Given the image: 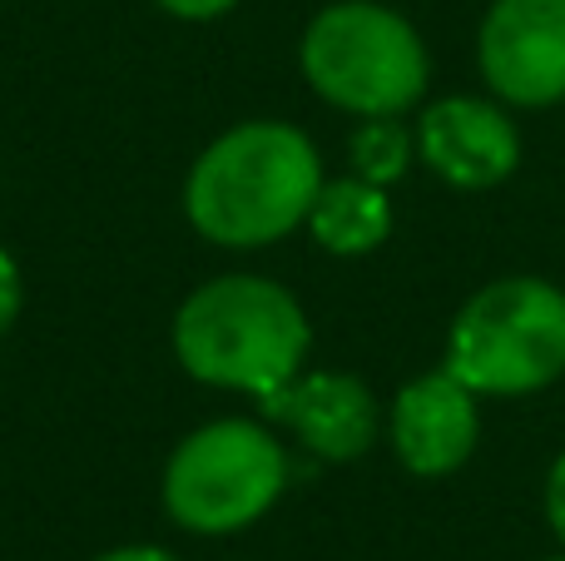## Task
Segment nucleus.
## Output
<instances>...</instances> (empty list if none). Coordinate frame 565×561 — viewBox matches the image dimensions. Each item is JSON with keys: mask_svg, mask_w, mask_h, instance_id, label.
<instances>
[{"mask_svg": "<svg viewBox=\"0 0 565 561\" xmlns=\"http://www.w3.org/2000/svg\"><path fill=\"white\" fill-rule=\"evenodd\" d=\"M264 417L292 427L302 447L328 463H352L372 447L377 437V403H372L367 383L352 373H308L288 378L282 388L258 398Z\"/></svg>", "mask_w": 565, "mask_h": 561, "instance_id": "obj_8", "label": "nucleus"}, {"mask_svg": "<svg viewBox=\"0 0 565 561\" xmlns=\"http://www.w3.org/2000/svg\"><path fill=\"white\" fill-rule=\"evenodd\" d=\"M308 318L274 278L224 274L194 288L174 314V353L189 378L238 393H274L308 358Z\"/></svg>", "mask_w": 565, "mask_h": 561, "instance_id": "obj_2", "label": "nucleus"}, {"mask_svg": "<svg viewBox=\"0 0 565 561\" xmlns=\"http://www.w3.org/2000/svg\"><path fill=\"white\" fill-rule=\"evenodd\" d=\"M481 433L477 393L457 373H427L392 403V447L417 477H447L471 457Z\"/></svg>", "mask_w": 565, "mask_h": 561, "instance_id": "obj_7", "label": "nucleus"}, {"mask_svg": "<svg viewBox=\"0 0 565 561\" xmlns=\"http://www.w3.org/2000/svg\"><path fill=\"white\" fill-rule=\"evenodd\" d=\"M546 517H551V532L565 542V453L556 457V467L546 477Z\"/></svg>", "mask_w": 565, "mask_h": 561, "instance_id": "obj_13", "label": "nucleus"}, {"mask_svg": "<svg viewBox=\"0 0 565 561\" xmlns=\"http://www.w3.org/2000/svg\"><path fill=\"white\" fill-rule=\"evenodd\" d=\"M417 149L457 189H491L521 165V135L497 105L487 99H441L422 115Z\"/></svg>", "mask_w": 565, "mask_h": 561, "instance_id": "obj_9", "label": "nucleus"}, {"mask_svg": "<svg viewBox=\"0 0 565 561\" xmlns=\"http://www.w3.org/2000/svg\"><path fill=\"white\" fill-rule=\"evenodd\" d=\"M551 561H565V557H551Z\"/></svg>", "mask_w": 565, "mask_h": 561, "instance_id": "obj_16", "label": "nucleus"}, {"mask_svg": "<svg viewBox=\"0 0 565 561\" xmlns=\"http://www.w3.org/2000/svg\"><path fill=\"white\" fill-rule=\"evenodd\" d=\"M308 229L328 254H372L392 234V204L382 184L367 179H322L318 199L308 209Z\"/></svg>", "mask_w": 565, "mask_h": 561, "instance_id": "obj_10", "label": "nucleus"}, {"mask_svg": "<svg viewBox=\"0 0 565 561\" xmlns=\"http://www.w3.org/2000/svg\"><path fill=\"white\" fill-rule=\"evenodd\" d=\"M20 298H25V288H20V264L0 248V334H10V324L20 318Z\"/></svg>", "mask_w": 565, "mask_h": 561, "instance_id": "obj_12", "label": "nucleus"}, {"mask_svg": "<svg viewBox=\"0 0 565 561\" xmlns=\"http://www.w3.org/2000/svg\"><path fill=\"white\" fill-rule=\"evenodd\" d=\"M159 6L179 20H214V15H228L238 0H159Z\"/></svg>", "mask_w": 565, "mask_h": 561, "instance_id": "obj_14", "label": "nucleus"}, {"mask_svg": "<svg viewBox=\"0 0 565 561\" xmlns=\"http://www.w3.org/2000/svg\"><path fill=\"white\" fill-rule=\"evenodd\" d=\"M288 457L274 433L248 417H224L174 447L164 467V507L179 527L204 537L244 532L278 502Z\"/></svg>", "mask_w": 565, "mask_h": 561, "instance_id": "obj_5", "label": "nucleus"}, {"mask_svg": "<svg viewBox=\"0 0 565 561\" xmlns=\"http://www.w3.org/2000/svg\"><path fill=\"white\" fill-rule=\"evenodd\" d=\"M412 159V135L407 125H397V115H372L367 125L352 135V169L367 184H392L402 179Z\"/></svg>", "mask_w": 565, "mask_h": 561, "instance_id": "obj_11", "label": "nucleus"}, {"mask_svg": "<svg viewBox=\"0 0 565 561\" xmlns=\"http://www.w3.org/2000/svg\"><path fill=\"white\" fill-rule=\"evenodd\" d=\"M95 561H174V557L159 552V547H119V552H105Z\"/></svg>", "mask_w": 565, "mask_h": 561, "instance_id": "obj_15", "label": "nucleus"}, {"mask_svg": "<svg viewBox=\"0 0 565 561\" xmlns=\"http://www.w3.org/2000/svg\"><path fill=\"white\" fill-rule=\"evenodd\" d=\"M302 75L348 115H402L427 89V45L397 10L338 0L302 35Z\"/></svg>", "mask_w": 565, "mask_h": 561, "instance_id": "obj_3", "label": "nucleus"}, {"mask_svg": "<svg viewBox=\"0 0 565 561\" xmlns=\"http://www.w3.org/2000/svg\"><path fill=\"white\" fill-rule=\"evenodd\" d=\"M447 373L471 393L516 398L565 373V294L546 278H501L451 324Z\"/></svg>", "mask_w": 565, "mask_h": 561, "instance_id": "obj_4", "label": "nucleus"}, {"mask_svg": "<svg viewBox=\"0 0 565 561\" xmlns=\"http://www.w3.org/2000/svg\"><path fill=\"white\" fill-rule=\"evenodd\" d=\"M481 75L511 105L565 99V0H497L481 20Z\"/></svg>", "mask_w": 565, "mask_h": 561, "instance_id": "obj_6", "label": "nucleus"}, {"mask_svg": "<svg viewBox=\"0 0 565 561\" xmlns=\"http://www.w3.org/2000/svg\"><path fill=\"white\" fill-rule=\"evenodd\" d=\"M322 189V159L298 125L248 119L199 155L184 184V214L218 248H264L308 224Z\"/></svg>", "mask_w": 565, "mask_h": 561, "instance_id": "obj_1", "label": "nucleus"}]
</instances>
